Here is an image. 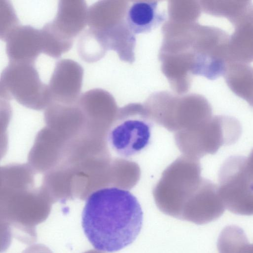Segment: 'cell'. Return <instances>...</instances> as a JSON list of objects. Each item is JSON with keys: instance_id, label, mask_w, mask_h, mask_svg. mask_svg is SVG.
<instances>
[{"instance_id": "9a60e30c", "label": "cell", "mask_w": 253, "mask_h": 253, "mask_svg": "<svg viewBox=\"0 0 253 253\" xmlns=\"http://www.w3.org/2000/svg\"><path fill=\"white\" fill-rule=\"evenodd\" d=\"M108 50L109 48L104 38L91 28L85 30L78 39V53L85 62L94 63L100 60Z\"/></svg>"}, {"instance_id": "2e32d148", "label": "cell", "mask_w": 253, "mask_h": 253, "mask_svg": "<svg viewBox=\"0 0 253 253\" xmlns=\"http://www.w3.org/2000/svg\"><path fill=\"white\" fill-rule=\"evenodd\" d=\"M42 53L54 58L60 57L72 48L74 41L63 37L50 25L46 23L41 29Z\"/></svg>"}, {"instance_id": "9c48e42d", "label": "cell", "mask_w": 253, "mask_h": 253, "mask_svg": "<svg viewBox=\"0 0 253 253\" xmlns=\"http://www.w3.org/2000/svg\"><path fill=\"white\" fill-rule=\"evenodd\" d=\"M167 18L166 12L159 7L157 1H136L126 7L124 19L130 33L147 34L158 27Z\"/></svg>"}, {"instance_id": "e0dca14e", "label": "cell", "mask_w": 253, "mask_h": 253, "mask_svg": "<svg viewBox=\"0 0 253 253\" xmlns=\"http://www.w3.org/2000/svg\"><path fill=\"white\" fill-rule=\"evenodd\" d=\"M0 39L5 41L8 35L18 26L19 21L11 3L0 0Z\"/></svg>"}, {"instance_id": "8fae6325", "label": "cell", "mask_w": 253, "mask_h": 253, "mask_svg": "<svg viewBox=\"0 0 253 253\" xmlns=\"http://www.w3.org/2000/svg\"><path fill=\"white\" fill-rule=\"evenodd\" d=\"M118 1H98L88 8L87 24L105 39L118 32L125 24L124 15ZM125 14V13H124ZM107 40V39H106Z\"/></svg>"}, {"instance_id": "ba28073f", "label": "cell", "mask_w": 253, "mask_h": 253, "mask_svg": "<svg viewBox=\"0 0 253 253\" xmlns=\"http://www.w3.org/2000/svg\"><path fill=\"white\" fill-rule=\"evenodd\" d=\"M4 42L9 62L35 64L42 52L41 30L31 25L18 26Z\"/></svg>"}, {"instance_id": "30bf717a", "label": "cell", "mask_w": 253, "mask_h": 253, "mask_svg": "<svg viewBox=\"0 0 253 253\" xmlns=\"http://www.w3.org/2000/svg\"><path fill=\"white\" fill-rule=\"evenodd\" d=\"M87 12L84 0H59L56 14L49 23L63 37L74 41L87 24Z\"/></svg>"}, {"instance_id": "6da1fadb", "label": "cell", "mask_w": 253, "mask_h": 253, "mask_svg": "<svg viewBox=\"0 0 253 253\" xmlns=\"http://www.w3.org/2000/svg\"><path fill=\"white\" fill-rule=\"evenodd\" d=\"M143 211L136 198L116 186L97 189L87 198L82 224L97 250L113 253L131 244L140 233Z\"/></svg>"}, {"instance_id": "52a82bcc", "label": "cell", "mask_w": 253, "mask_h": 253, "mask_svg": "<svg viewBox=\"0 0 253 253\" xmlns=\"http://www.w3.org/2000/svg\"><path fill=\"white\" fill-rule=\"evenodd\" d=\"M83 76L84 69L77 62L70 59L58 60L48 84L51 100L67 104L76 100Z\"/></svg>"}, {"instance_id": "277c9868", "label": "cell", "mask_w": 253, "mask_h": 253, "mask_svg": "<svg viewBox=\"0 0 253 253\" xmlns=\"http://www.w3.org/2000/svg\"><path fill=\"white\" fill-rule=\"evenodd\" d=\"M218 182L225 208L236 214L253 215V149L248 157L227 158L219 170Z\"/></svg>"}, {"instance_id": "4fadbf2b", "label": "cell", "mask_w": 253, "mask_h": 253, "mask_svg": "<svg viewBox=\"0 0 253 253\" xmlns=\"http://www.w3.org/2000/svg\"><path fill=\"white\" fill-rule=\"evenodd\" d=\"M223 76L230 90L253 108V67L229 62Z\"/></svg>"}, {"instance_id": "8992f818", "label": "cell", "mask_w": 253, "mask_h": 253, "mask_svg": "<svg viewBox=\"0 0 253 253\" xmlns=\"http://www.w3.org/2000/svg\"><path fill=\"white\" fill-rule=\"evenodd\" d=\"M1 97L41 109L51 101L48 84L41 80L35 64L9 62L1 73Z\"/></svg>"}, {"instance_id": "5b68a950", "label": "cell", "mask_w": 253, "mask_h": 253, "mask_svg": "<svg viewBox=\"0 0 253 253\" xmlns=\"http://www.w3.org/2000/svg\"><path fill=\"white\" fill-rule=\"evenodd\" d=\"M229 37L220 28L197 25L192 41V73L211 80L223 75L229 62Z\"/></svg>"}, {"instance_id": "3957f363", "label": "cell", "mask_w": 253, "mask_h": 253, "mask_svg": "<svg viewBox=\"0 0 253 253\" xmlns=\"http://www.w3.org/2000/svg\"><path fill=\"white\" fill-rule=\"evenodd\" d=\"M153 122L147 107L141 104L120 108L106 132V144L122 158L134 156L150 144Z\"/></svg>"}, {"instance_id": "5bb4252c", "label": "cell", "mask_w": 253, "mask_h": 253, "mask_svg": "<svg viewBox=\"0 0 253 253\" xmlns=\"http://www.w3.org/2000/svg\"><path fill=\"white\" fill-rule=\"evenodd\" d=\"M228 43L229 62L248 64L253 62V25L234 28Z\"/></svg>"}, {"instance_id": "7c38bea8", "label": "cell", "mask_w": 253, "mask_h": 253, "mask_svg": "<svg viewBox=\"0 0 253 253\" xmlns=\"http://www.w3.org/2000/svg\"><path fill=\"white\" fill-rule=\"evenodd\" d=\"M205 12L227 19L234 28L253 25V3L250 0L202 1Z\"/></svg>"}, {"instance_id": "7a4b0ae2", "label": "cell", "mask_w": 253, "mask_h": 253, "mask_svg": "<svg viewBox=\"0 0 253 253\" xmlns=\"http://www.w3.org/2000/svg\"><path fill=\"white\" fill-rule=\"evenodd\" d=\"M199 159L183 155L163 171L153 194L164 213L192 222L206 197L210 180L201 176Z\"/></svg>"}]
</instances>
